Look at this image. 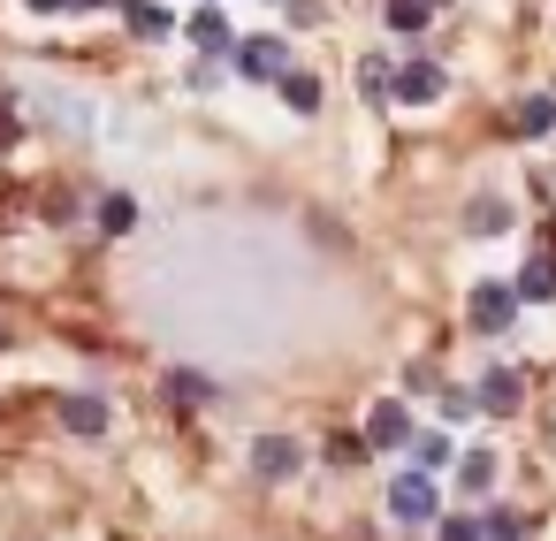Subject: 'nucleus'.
<instances>
[{
  "instance_id": "nucleus-6",
  "label": "nucleus",
  "mask_w": 556,
  "mask_h": 541,
  "mask_svg": "<svg viewBox=\"0 0 556 541\" xmlns=\"http://www.w3.org/2000/svg\"><path fill=\"white\" fill-rule=\"evenodd\" d=\"M184 39H191L199 54H237V32H229L222 9H191V16H184Z\"/></svg>"
},
{
  "instance_id": "nucleus-4",
  "label": "nucleus",
  "mask_w": 556,
  "mask_h": 541,
  "mask_svg": "<svg viewBox=\"0 0 556 541\" xmlns=\"http://www.w3.org/2000/svg\"><path fill=\"white\" fill-rule=\"evenodd\" d=\"M305 450L290 435H252V480H298Z\"/></svg>"
},
{
  "instance_id": "nucleus-19",
  "label": "nucleus",
  "mask_w": 556,
  "mask_h": 541,
  "mask_svg": "<svg viewBox=\"0 0 556 541\" xmlns=\"http://www.w3.org/2000/svg\"><path fill=\"white\" fill-rule=\"evenodd\" d=\"M434 541H488V533H480V518H465V511H442Z\"/></svg>"
},
{
  "instance_id": "nucleus-5",
  "label": "nucleus",
  "mask_w": 556,
  "mask_h": 541,
  "mask_svg": "<svg viewBox=\"0 0 556 541\" xmlns=\"http://www.w3.org/2000/svg\"><path fill=\"white\" fill-rule=\"evenodd\" d=\"M412 435H419V427H412V412H404L396 397H381V404L366 412V442H374V450H412Z\"/></svg>"
},
{
  "instance_id": "nucleus-18",
  "label": "nucleus",
  "mask_w": 556,
  "mask_h": 541,
  "mask_svg": "<svg viewBox=\"0 0 556 541\" xmlns=\"http://www.w3.org/2000/svg\"><path fill=\"white\" fill-rule=\"evenodd\" d=\"M100 229H108V237H130V229H138V199H123V191L100 199Z\"/></svg>"
},
{
  "instance_id": "nucleus-16",
  "label": "nucleus",
  "mask_w": 556,
  "mask_h": 541,
  "mask_svg": "<svg viewBox=\"0 0 556 541\" xmlns=\"http://www.w3.org/2000/svg\"><path fill=\"white\" fill-rule=\"evenodd\" d=\"M465 229H472V237H495V229H510V206H503V199H472V206H465Z\"/></svg>"
},
{
  "instance_id": "nucleus-25",
  "label": "nucleus",
  "mask_w": 556,
  "mask_h": 541,
  "mask_svg": "<svg viewBox=\"0 0 556 541\" xmlns=\"http://www.w3.org/2000/svg\"><path fill=\"white\" fill-rule=\"evenodd\" d=\"M427 9H450V0H427Z\"/></svg>"
},
{
  "instance_id": "nucleus-8",
  "label": "nucleus",
  "mask_w": 556,
  "mask_h": 541,
  "mask_svg": "<svg viewBox=\"0 0 556 541\" xmlns=\"http://www.w3.org/2000/svg\"><path fill=\"white\" fill-rule=\"evenodd\" d=\"M510 290H518V305H556V252H533Z\"/></svg>"
},
{
  "instance_id": "nucleus-13",
  "label": "nucleus",
  "mask_w": 556,
  "mask_h": 541,
  "mask_svg": "<svg viewBox=\"0 0 556 541\" xmlns=\"http://www.w3.org/2000/svg\"><path fill=\"white\" fill-rule=\"evenodd\" d=\"M457 488L465 495H488L495 488V450H457Z\"/></svg>"
},
{
  "instance_id": "nucleus-1",
  "label": "nucleus",
  "mask_w": 556,
  "mask_h": 541,
  "mask_svg": "<svg viewBox=\"0 0 556 541\" xmlns=\"http://www.w3.org/2000/svg\"><path fill=\"white\" fill-rule=\"evenodd\" d=\"M389 518L396 526H442V488L427 473H396L389 480Z\"/></svg>"
},
{
  "instance_id": "nucleus-2",
  "label": "nucleus",
  "mask_w": 556,
  "mask_h": 541,
  "mask_svg": "<svg viewBox=\"0 0 556 541\" xmlns=\"http://www.w3.org/2000/svg\"><path fill=\"white\" fill-rule=\"evenodd\" d=\"M229 70H237L244 85H282V77H290V47H282V39H237Z\"/></svg>"
},
{
  "instance_id": "nucleus-7",
  "label": "nucleus",
  "mask_w": 556,
  "mask_h": 541,
  "mask_svg": "<svg viewBox=\"0 0 556 541\" xmlns=\"http://www.w3.org/2000/svg\"><path fill=\"white\" fill-rule=\"evenodd\" d=\"M442 92H450V77H442L434 62H404V70H396V100H404V108H434Z\"/></svg>"
},
{
  "instance_id": "nucleus-21",
  "label": "nucleus",
  "mask_w": 556,
  "mask_h": 541,
  "mask_svg": "<svg viewBox=\"0 0 556 541\" xmlns=\"http://www.w3.org/2000/svg\"><path fill=\"white\" fill-rule=\"evenodd\" d=\"M480 533H488V541H518V533H526V518H518V511H488V518H480Z\"/></svg>"
},
{
  "instance_id": "nucleus-10",
  "label": "nucleus",
  "mask_w": 556,
  "mask_h": 541,
  "mask_svg": "<svg viewBox=\"0 0 556 541\" xmlns=\"http://www.w3.org/2000/svg\"><path fill=\"white\" fill-rule=\"evenodd\" d=\"M358 92H366V108L396 100V62H389V54H366V62H358Z\"/></svg>"
},
{
  "instance_id": "nucleus-12",
  "label": "nucleus",
  "mask_w": 556,
  "mask_h": 541,
  "mask_svg": "<svg viewBox=\"0 0 556 541\" xmlns=\"http://www.w3.org/2000/svg\"><path fill=\"white\" fill-rule=\"evenodd\" d=\"M62 427L70 435H108V404L100 397H62Z\"/></svg>"
},
{
  "instance_id": "nucleus-17",
  "label": "nucleus",
  "mask_w": 556,
  "mask_h": 541,
  "mask_svg": "<svg viewBox=\"0 0 556 541\" xmlns=\"http://www.w3.org/2000/svg\"><path fill=\"white\" fill-rule=\"evenodd\" d=\"M123 16L138 39H168V9H153V0H123Z\"/></svg>"
},
{
  "instance_id": "nucleus-23",
  "label": "nucleus",
  "mask_w": 556,
  "mask_h": 541,
  "mask_svg": "<svg viewBox=\"0 0 556 541\" xmlns=\"http://www.w3.org/2000/svg\"><path fill=\"white\" fill-rule=\"evenodd\" d=\"M31 9H39V16H54V9H70V0H31Z\"/></svg>"
},
{
  "instance_id": "nucleus-11",
  "label": "nucleus",
  "mask_w": 556,
  "mask_h": 541,
  "mask_svg": "<svg viewBox=\"0 0 556 541\" xmlns=\"http://www.w3.org/2000/svg\"><path fill=\"white\" fill-rule=\"evenodd\" d=\"M518 397H526V389H518L510 366H488V374H480V412H518Z\"/></svg>"
},
{
  "instance_id": "nucleus-3",
  "label": "nucleus",
  "mask_w": 556,
  "mask_h": 541,
  "mask_svg": "<svg viewBox=\"0 0 556 541\" xmlns=\"http://www.w3.org/2000/svg\"><path fill=\"white\" fill-rule=\"evenodd\" d=\"M465 320H472L480 336H503V328L518 320V290H510V282H480L472 305H465Z\"/></svg>"
},
{
  "instance_id": "nucleus-26",
  "label": "nucleus",
  "mask_w": 556,
  "mask_h": 541,
  "mask_svg": "<svg viewBox=\"0 0 556 541\" xmlns=\"http://www.w3.org/2000/svg\"><path fill=\"white\" fill-rule=\"evenodd\" d=\"M199 9H214V0H199Z\"/></svg>"
},
{
  "instance_id": "nucleus-15",
  "label": "nucleus",
  "mask_w": 556,
  "mask_h": 541,
  "mask_svg": "<svg viewBox=\"0 0 556 541\" xmlns=\"http://www.w3.org/2000/svg\"><path fill=\"white\" fill-rule=\"evenodd\" d=\"M282 100H290V115H320V77L290 62V77H282Z\"/></svg>"
},
{
  "instance_id": "nucleus-20",
  "label": "nucleus",
  "mask_w": 556,
  "mask_h": 541,
  "mask_svg": "<svg viewBox=\"0 0 556 541\" xmlns=\"http://www.w3.org/2000/svg\"><path fill=\"white\" fill-rule=\"evenodd\" d=\"M434 9H427V0H389V32H419Z\"/></svg>"
},
{
  "instance_id": "nucleus-22",
  "label": "nucleus",
  "mask_w": 556,
  "mask_h": 541,
  "mask_svg": "<svg viewBox=\"0 0 556 541\" xmlns=\"http://www.w3.org/2000/svg\"><path fill=\"white\" fill-rule=\"evenodd\" d=\"M16 146V115H0V153H9Z\"/></svg>"
},
{
  "instance_id": "nucleus-9",
  "label": "nucleus",
  "mask_w": 556,
  "mask_h": 541,
  "mask_svg": "<svg viewBox=\"0 0 556 541\" xmlns=\"http://www.w3.org/2000/svg\"><path fill=\"white\" fill-rule=\"evenodd\" d=\"M450 465H457V442H450L442 427H419V435H412V473L434 480V473H450Z\"/></svg>"
},
{
  "instance_id": "nucleus-24",
  "label": "nucleus",
  "mask_w": 556,
  "mask_h": 541,
  "mask_svg": "<svg viewBox=\"0 0 556 541\" xmlns=\"http://www.w3.org/2000/svg\"><path fill=\"white\" fill-rule=\"evenodd\" d=\"M70 9H100V0H70Z\"/></svg>"
},
{
  "instance_id": "nucleus-14",
  "label": "nucleus",
  "mask_w": 556,
  "mask_h": 541,
  "mask_svg": "<svg viewBox=\"0 0 556 541\" xmlns=\"http://www.w3.org/2000/svg\"><path fill=\"white\" fill-rule=\"evenodd\" d=\"M510 130H518V138H548V130H556V100H548V92H533V100H518V115H510Z\"/></svg>"
}]
</instances>
